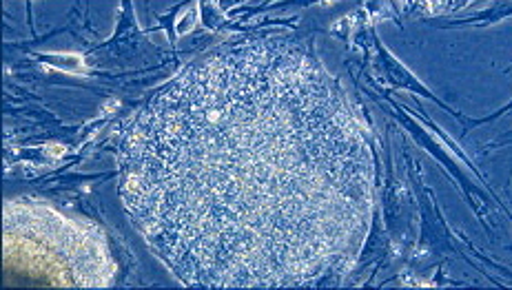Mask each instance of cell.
I'll list each match as a JSON object with an SVG mask.
<instances>
[{
  "label": "cell",
  "mask_w": 512,
  "mask_h": 290,
  "mask_svg": "<svg viewBox=\"0 0 512 290\" xmlns=\"http://www.w3.org/2000/svg\"><path fill=\"white\" fill-rule=\"evenodd\" d=\"M125 204L182 282H317L355 255L371 162L342 93L298 51L253 45L189 69L127 142Z\"/></svg>",
  "instance_id": "6da1fadb"
}]
</instances>
